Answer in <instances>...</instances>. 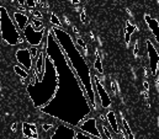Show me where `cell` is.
I'll use <instances>...</instances> for the list:
<instances>
[{
	"label": "cell",
	"instance_id": "8fae6325",
	"mask_svg": "<svg viewBox=\"0 0 159 139\" xmlns=\"http://www.w3.org/2000/svg\"><path fill=\"white\" fill-rule=\"evenodd\" d=\"M84 124H86L88 127H89V129H86L85 132H88L89 134H94V136H96V137H99V138H102V134H100L96 129V121H95V118H89Z\"/></svg>",
	"mask_w": 159,
	"mask_h": 139
},
{
	"label": "cell",
	"instance_id": "ffe728a7",
	"mask_svg": "<svg viewBox=\"0 0 159 139\" xmlns=\"http://www.w3.org/2000/svg\"><path fill=\"white\" fill-rule=\"evenodd\" d=\"M25 2H26V7H27V9H30V10L35 9V7H36V5H37L36 0H25Z\"/></svg>",
	"mask_w": 159,
	"mask_h": 139
},
{
	"label": "cell",
	"instance_id": "7a4b0ae2",
	"mask_svg": "<svg viewBox=\"0 0 159 139\" xmlns=\"http://www.w3.org/2000/svg\"><path fill=\"white\" fill-rule=\"evenodd\" d=\"M0 35L1 39L10 46L21 44L25 41L5 6H0Z\"/></svg>",
	"mask_w": 159,
	"mask_h": 139
},
{
	"label": "cell",
	"instance_id": "ac0fdd59",
	"mask_svg": "<svg viewBox=\"0 0 159 139\" xmlns=\"http://www.w3.org/2000/svg\"><path fill=\"white\" fill-rule=\"evenodd\" d=\"M122 124H123V128H125V131H126V134L128 136V139H134V136H133V133L131 132V129H129V127H128V124H127V121L122 117Z\"/></svg>",
	"mask_w": 159,
	"mask_h": 139
},
{
	"label": "cell",
	"instance_id": "5b68a950",
	"mask_svg": "<svg viewBox=\"0 0 159 139\" xmlns=\"http://www.w3.org/2000/svg\"><path fill=\"white\" fill-rule=\"evenodd\" d=\"M95 84H96V90H98V94H99V100H100V104L102 108H109L111 106V99L109 96V92L105 90V86L102 85V83L99 80V78L96 75L93 76Z\"/></svg>",
	"mask_w": 159,
	"mask_h": 139
},
{
	"label": "cell",
	"instance_id": "9a60e30c",
	"mask_svg": "<svg viewBox=\"0 0 159 139\" xmlns=\"http://www.w3.org/2000/svg\"><path fill=\"white\" fill-rule=\"evenodd\" d=\"M30 24L32 25V27L36 30V31H41V30H44L46 27H44V24L40 21L39 19H35V17H32V19H30Z\"/></svg>",
	"mask_w": 159,
	"mask_h": 139
},
{
	"label": "cell",
	"instance_id": "d6a6232c",
	"mask_svg": "<svg viewBox=\"0 0 159 139\" xmlns=\"http://www.w3.org/2000/svg\"><path fill=\"white\" fill-rule=\"evenodd\" d=\"M73 31H74V32H75V34H78V32H79V31H78V29H77V27H73Z\"/></svg>",
	"mask_w": 159,
	"mask_h": 139
},
{
	"label": "cell",
	"instance_id": "4316f807",
	"mask_svg": "<svg viewBox=\"0 0 159 139\" xmlns=\"http://www.w3.org/2000/svg\"><path fill=\"white\" fill-rule=\"evenodd\" d=\"M156 86H157V90L159 92V70L157 71V80H156Z\"/></svg>",
	"mask_w": 159,
	"mask_h": 139
},
{
	"label": "cell",
	"instance_id": "7402d4cb",
	"mask_svg": "<svg viewBox=\"0 0 159 139\" xmlns=\"http://www.w3.org/2000/svg\"><path fill=\"white\" fill-rule=\"evenodd\" d=\"M31 12H32V15H34V17H35V19H39V20L42 19V12H41V11L36 10V9H32V10H31Z\"/></svg>",
	"mask_w": 159,
	"mask_h": 139
},
{
	"label": "cell",
	"instance_id": "277c9868",
	"mask_svg": "<svg viewBox=\"0 0 159 139\" xmlns=\"http://www.w3.org/2000/svg\"><path fill=\"white\" fill-rule=\"evenodd\" d=\"M15 57H16V61L19 62V64L27 73L34 70V61H32L31 54H30V48H26V47L19 48L15 53Z\"/></svg>",
	"mask_w": 159,
	"mask_h": 139
},
{
	"label": "cell",
	"instance_id": "603a6c76",
	"mask_svg": "<svg viewBox=\"0 0 159 139\" xmlns=\"http://www.w3.org/2000/svg\"><path fill=\"white\" fill-rule=\"evenodd\" d=\"M111 89H112V92L115 95H117V84H116V80H112L111 81Z\"/></svg>",
	"mask_w": 159,
	"mask_h": 139
},
{
	"label": "cell",
	"instance_id": "ba28073f",
	"mask_svg": "<svg viewBox=\"0 0 159 139\" xmlns=\"http://www.w3.org/2000/svg\"><path fill=\"white\" fill-rule=\"evenodd\" d=\"M144 20H146V22H147L149 30L152 31L153 37L156 38V42L159 44V22H158V20L151 17L149 15H144Z\"/></svg>",
	"mask_w": 159,
	"mask_h": 139
},
{
	"label": "cell",
	"instance_id": "d4e9b609",
	"mask_svg": "<svg viewBox=\"0 0 159 139\" xmlns=\"http://www.w3.org/2000/svg\"><path fill=\"white\" fill-rule=\"evenodd\" d=\"M133 56L138 57V39L134 42V48H133Z\"/></svg>",
	"mask_w": 159,
	"mask_h": 139
},
{
	"label": "cell",
	"instance_id": "9c48e42d",
	"mask_svg": "<svg viewBox=\"0 0 159 139\" xmlns=\"http://www.w3.org/2000/svg\"><path fill=\"white\" fill-rule=\"evenodd\" d=\"M22 133H24V137L25 138H30V139L39 138L37 127H36V124H32V123L24 122L22 123Z\"/></svg>",
	"mask_w": 159,
	"mask_h": 139
},
{
	"label": "cell",
	"instance_id": "e575fe53",
	"mask_svg": "<svg viewBox=\"0 0 159 139\" xmlns=\"http://www.w3.org/2000/svg\"><path fill=\"white\" fill-rule=\"evenodd\" d=\"M158 123H159V117H158Z\"/></svg>",
	"mask_w": 159,
	"mask_h": 139
},
{
	"label": "cell",
	"instance_id": "f546056e",
	"mask_svg": "<svg viewBox=\"0 0 159 139\" xmlns=\"http://www.w3.org/2000/svg\"><path fill=\"white\" fill-rule=\"evenodd\" d=\"M16 127H17V123H14L12 124V132H16Z\"/></svg>",
	"mask_w": 159,
	"mask_h": 139
},
{
	"label": "cell",
	"instance_id": "1f68e13d",
	"mask_svg": "<svg viewBox=\"0 0 159 139\" xmlns=\"http://www.w3.org/2000/svg\"><path fill=\"white\" fill-rule=\"evenodd\" d=\"M148 74H149V69H144V75H146V76H147V75H148Z\"/></svg>",
	"mask_w": 159,
	"mask_h": 139
},
{
	"label": "cell",
	"instance_id": "8992f818",
	"mask_svg": "<svg viewBox=\"0 0 159 139\" xmlns=\"http://www.w3.org/2000/svg\"><path fill=\"white\" fill-rule=\"evenodd\" d=\"M147 47H148V58H149V70H152L153 75H157V70L159 68V54L149 39H147Z\"/></svg>",
	"mask_w": 159,
	"mask_h": 139
},
{
	"label": "cell",
	"instance_id": "2e32d148",
	"mask_svg": "<svg viewBox=\"0 0 159 139\" xmlns=\"http://www.w3.org/2000/svg\"><path fill=\"white\" fill-rule=\"evenodd\" d=\"M49 22L54 26V27H58V29H62L63 27V25H62V22H61V20H59V17L54 14V12H51V17H49Z\"/></svg>",
	"mask_w": 159,
	"mask_h": 139
},
{
	"label": "cell",
	"instance_id": "f1b7e54d",
	"mask_svg": "<svg viewBox=\"0 0 159 139\" xmlns=\"http://www.w3.org/2000/svg\"><path fill=\"white\" fill-rule=\"evenodd\" d=\"M42 128H43L44 131H49V129L52 128V126H51V124H43V126H42Z\"/></svg>",
	"mask_w": 159,
	"mask_h": 139
},
{
	"label": "cell",
	"instance_id": "4fadbf2b",
	"mask_svg": "<svg viewBox=\"0 0 159 139\" xmlns=\"http://www.w3.org/2000/svg\"><path fill=\"white\" fill-rule=\"evenodd\" d=\"M14 70H15V73L21 78L22 83H24L26 79H29V76H30V75H29V73L24 69L21 65H15V67H14Z\"/></svg>",
	"mask_w": 159,
	"mask_h": 139
},
{
	"label": "cell",
	"instance_id": "5bb4252c",
	"mask_svg": "<svg viewBox=\"0 0 159 139\" xmlns=\"http://www.w3.org/2000/svg\"><path fill=\"white\" fill-rule=\"evenodd\" d=\"M94 68H95V70H98V71H99V74H101V75L104 74L101 58H100V56H99V53H98V49L95 51V62H94Z\"/></svg>",
	"mask_w": 159,
	"mask_h": 139
},
{
	"label": "cell",
	"instance_id": "836d02e7",
	"mask_svg": "<svg viewBox=\"0 0 159 139\" xmlns=\"http://www.w3.org/2000/svg\"><path fill=\"white\" fill-rule=\"evenodd\" d=\"M1 1H6V0H1Z\"/></svg>",
	"mask_w": 159,
	"mask_h": 139
},
{
	"label": "cell",
	"instance_id": "cb8c5ba5",
	"mask_svg": "<svg viewBox=\"0 0 159 139\" xmlns=\"http://www.w3.org/2000/svg\"><path fill=\"white\" fill-rule=\"evenodd\" d=\"M80 21L81 22H86V14H85V10L84 9L80 11Z\"/></svg>",
	"mask_w": 159,
	"mask_h": 139
},
{
	"label": "cell",
	"instance_id": "3957f363",
	"mask_svg": "<svg viewBox=\"0 0 159 139\" xmlns=\"http://www.w3.org/2000/svg\"><path fill=\"white\" fill-rule=\"evenodd\" d=\"M21 34L24 36L25 41L30 44V46H35V47H40V44L43 41V37L46 36V29L41 30V31H36L32 25L29 22L27 26L24 29V31H21Z\"/></svg>",
	"mask_w": 159,
	"mask_h": 139
},
{
	"label": "cell",
	"instance_id": "30bf717a",
	"mask_svg": "<svg viewBox=\"0 0 159 139\" xmlns=\"http://www.w3.org/2000/svg\"><path fill=\"white\" fill-rule=\"evenodd\" d=\"M107 123H109V127L110 128H112L114 129V132L116 133V134H119L121 136V133H122V131L119 128V124H117V119H116V114H115V112H112V111H109V113H107Z\"/></svg>",
	"mask_w": 159,
	"mask_h": 139
},
{
	"label": "cell",
	"instance_id": "7c38bea8",
	"mask_svg": "<svg viewBox=\"0 0 159 139\" xmlns=\"http://www.w3.org/2000/svg\"><path fill=\"white\" fill-rule=\"evenodd\" d=\"M137 29L136 25H133L131 21H127L126 22V29H125V42L127 44V47L129 46V42H131V36L134 32V30Z\"/></svg>",
	"mask_w": 159,
	"mask_h": 139
},
{
	"label": "cell",
	"instance_id": "484cf974",
	"mask_svg": "<svg viewBox=\"0 0 159 139\" xmlns=\"http://www.w3.org/2000/svg\"><path fill=\"white\" fill-rule=\"evenodd\" d=\"M17 1V4L20 5V6H22V7H26V2H25V0H16Z\"/></svg>",
	"mask_w": 159,
	"mask_h": 139
},
{
	"label": "cell",
	"instance_id": "e0dca14e",
	"mask_svg": "<svg viewBox=\"0 0 159 139\" xmlns=\"http://www.w3.org/2000/svg\"><path fill=\"white\" fill-rule=\"evenodd\" d=\"M77 44H78V47H80L83 49V54L86 56L88 54V48H86V44H85L84 39L80 38V37H77Z\"/></svg>",
	"mask_w": 159,
	"mask_h": 139
},
{
	"label": "cell",
	"instance_id": "d6986e66",
	"mask_svg": "<svg viewBox=\"0 0 159 139\" xmlns=\"http://www.w3.org/2000/svg\"><path fill=\"white\" fill-rule=\"evenodd\" d=\"M39 47H35V46H30V54H31V58H32V61L35 62V59L37 58V56H39Z\"/></svg>",
	"mask_w": 159,
	"mask_h": 139
},
{
	"label": "cell",
	"instance_id": "4dcf8cb0",
	"mask_svg": "<svg viewBox=\"0 0 159 139\" xmlns=\"http://www.w3.org/2000/svg\"><path fill=\"white\" fill-rule=\"evenodd\" d=\"M69 1H72L73 4H79L80 2V0H69Z\"/></svg>",
	"mask_w": 159,
	"mask_h": 139
},
{
	"label": "cell",
	"instance_id": "6da1fadb",
	"mask_svg": "<svg viewBox=\"0 0 159 139\" xmlns=\"http://www.w3.org/2000/svg\"><path fill=\"white\" fill-rule=\"evenodd\" d=\"M59 86V73L48 53L44 57V69L39 81L27 85V92L36 108H41L51 102Z\"/></svg>",
	"mask_w": 159,
	"mask_h": 139
},
{
	"label": "cell",
	"instance_id": "52a82bcc",
	"mask_svg": "<svg viewBox=\"0 0 159 139\" xmlns=\"http://www.w3.org/2000/svg\"><path fill=\"white\" fill-rule=\"evenodd\" d=\"M12 20H14V22H15V25H16V27L19 29L20 32L24 31V29H25V27L27 26V24L30 22L29 16H27L25 12H22V11H14V12H12Z\"/></svg>",
	"mask_w": 159,
	"mask_h": 139
},
{
	"label": "cell",
	"instance_id": "44dd1931",
	"mask_svg": "<svg viewBox=\"0 0 159 139\" xmlns=\"http://www.w3.org/2000/svg\"><path fill=\"white\" fill-rule=\"evenodd\" d=\"M102 131H104V133L106 134V137L109 139H115L114 137H112V134L110 133V131H109V127H107V124H104L102 126Z\"/></svg>",
	"mask_w": 159,
	"mask_h": 139
},
{
	"label": "cell",
	"instance_id": "83f0119b",
	"mask_svg": "<svg viewBox=\"0 0 159 139\" xmlns=\"http://www.w3.org/2000/svg\"><path fill=\"white\" fill-rule=\"evenodd\" d=\"M143 86H144V91H149V84H148V81H144L143 83Z\"/></svg>",
	"mask_w": 159,
	"mask_h": 139
}]
</instances>
